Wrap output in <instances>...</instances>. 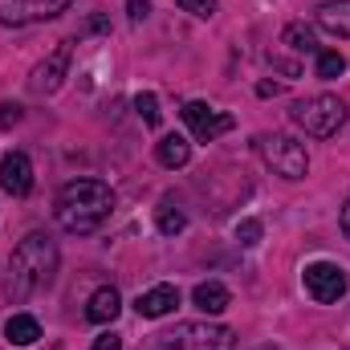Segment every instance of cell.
<instances>
[{"label": "cell", "mask_w": 350, "mask_h": 350, "mask_svg": "<svg viewBox=\"0 0 350 350\" xmlns=\"http://www.w3.org/2000/svg\"><path fill=\"white\" fill-rule=\"evenodd\" d=\"M257 155H261L281 179H306V172H310L306 147H301L297 139H289V135H261V139H257Z\"/></svg>", "instance_id": "5"}, {"label": "cell", "mask_w": 350, "mask_h": 350, "mask_svg": "<svg viewBox=\"0 0 350 350\" xmlns=\"http://www.w3.org/2000/svg\"><path fill=\"white\" fill-rule=\"evenodd\" d=\"M135 110H139V118H143L147 126H159V122H163V114H159V98H155V94H139V98H135Z\"/></svg>", "instance_id": "20"}, {"label": "cell", "mask_w": 350, "mask_h": 350, "mask_svg": "<svg viewBox=\"0 0 350 350\" xmlns=\"http://www.w3.org/2000/svg\"><path fill=\"white\" fill-rule=\"evenodd\" d=\"M289 118H293L306 135H314V139H330V135H338L342 122H347V102L334 98V94H314V98L293 102Z\"/></svg>", "instance_id": "3"}, {"label": "cell", "mask_w": 350, "mask_h": 350, "mask_svg": "<svg viewBox=\"0 0 350 350\" xmlns=\"http://www.w3.org/2000/svg\"><path fill=\"white\" fill-rule=\"evenodd\" d=\"M183 224H187V216L175 208L172 200H159V208H155V228H159L163 237H175V232H183Z\"/></svg>", "instance_id": "18"}, {"label": "cell", "mask_w": 350, "mask_h": 350, "mask_svg": "<svg viewBox=\"0 0 350 350\" xmlns=\"http://www.w3.org/2000/svg\"><path fill=\"white\" fill-rule=\"evenodd\" d=\"M261 220H241V224H237V241H241V245H249V249H253V245H261Z\"/></svg>", "instance_id": "22"}, {"label": "cell", "mask_w": 350, "mask_h": 350, "mask_svg": "<svg viewBox=\"0 0 350 350\" xmlns=\"http://www.w3.org/2000/svg\"><path fill=\"white\" fill-rule=\"evenodd\" d=\"M118 310H122V297H118V289L114 285H102V289H94V297L86 301V318L94 326H106V322H114L118 318Z\"/></svg>", "instance_id": "12"}, {"label": "cell", "mask_w": 350, "mask_h": 350, "mask_svg": "<svg viewBox=\"0 0 350 350\" xmlns=\"http://www.w3.org/2000/svg\"><path fill=\"white\" fill-rule=\"evenodd\" d=\"M175 306H179V289L175 285H155V289L139 293V301H135L139 318H167Z\"/></svg>", "instance_id": "11"}, {"label": "cell", "mask_w": 350, "mask_h": 350, "mask_svg": "<svg viewBox=\"0 0 350 350\" xmlns=\"http://www.w3.org/2000/svg\"><path fill=\"white\" fill-rule=\"evenodd\" d=\"M114 208V191L102 179H70L57 200H53V216L66 232L74 237H90Z\"/></svg>", "instance_id": "1"}, {"label": "cell", "mask_w": 350, "mask_h": 350, "mask_svg": "<svg viewBox=\"0 0 350 350\" xmlns=\"http://www.w3.org/2000/svg\"><path fill=\"white\" fill-rule=\"evenodd\" d=\"M70 0H0V25H37L66 12Z\"/></svg>", "instance_id": "8"}, {"label": "cell", "mask_w": 350, "mask_h": 350, "mask_svg": "<svg viewBox=\"0 0 350 350\" xmlns=\"http://www.w3.org/2000/svg\"><path fill=\"white\" fill-rule=\"evenodd\" d=\"M183 122H187V131H191L196 143H212L224 131H232V114H220L208 102H187L183 106Z\"/></svg>", "instance_id": "7"}, {"label": "cell", "mask_w": 350, "mask_h": 350, "mask_svg": "<svg viewBox=\"0 0 350 350\" xmlns=\"http://www.w3.org/2000/svg\"><path fill=\"white\" fill-rule=\"evenodd\" d=\"M338 74H347V57H342L338 49H318V78L330 82V78H338Z\"/></svg>", "instance_id": "19"}, {"label": "cell", "mask_w": 350, "mask_h": 350, "mask_svg": "<svg viewBox=\"0 0 350 350\" xmlns=\"http://www.w3.org/2000/svg\"><path fill=\"white\" fill-rule=\"evenodd\" d=\"M318 29H326L330 37L350 41V0H326L318 8Z\"/></svg>", "instance_id": "13"}, {"label": "cell", "mask_w": 350, "mask_h": 350, "mask_svg": "<svg viewBox=\"0 0 350 350\" xmlns=\"http://www.w3.org/2000/svg\"><path fill=\"white\" fill-rule=\"evenodd\" d=\"M147 12H151V4L147 0H131V21L139 25V21H147Z\"/></svg>", "instance_id": "25"}, {"label": "cell", "mask_w": 350, "mask_h": 350, "mask_svg": "<svg viewBox=\"0 0 350 350\" xmlns=\"http://www.w3.org/2000/svg\"><path fill=\"white\" fill-rule=\"evenodd\" d=\"M4 338H8V347H33L41 338V322L33 314H12L4 322Z\"/></svg>", "instance_id": "14"}, {"label": "cell", "mask_w": 350, "mask_h": 350, "mask_svg": "<svg viewBox=\"0 0 350 350\" xmlns=\"http://www.w3.org/2000/svg\"><path fill=\"white\" fill-rule=\"evenodd\" d=\"M342 232H347V241H350V200L342 204Z\"/></svg>", "instance_id": "26"}, {"label": "cell", "mask_w": 350, "mask_h": 350, "mask_svg": "<svg viewBox=\"0 0 350 350\" xmlns=\"http://www.w3.org/2000/svg\"><path fill=\"white\" fill-rule=\"evenodd\" d=\"M57 273V245L45 237V232H29L16 253H12V265H8V297L25 301L33 297L37 289H45Z\"/></svg>", "instance_id": "2"}, {"label": "cell", "mask_w": 350, "mask_h": 350, "mask_svg": "<svg viewBox=\"0 0 350 350\" xmlns=\"http://www.w3.org/2000/svg\"><path fill=\"white\" fill-rule=\"evenodd\" d=\"M301 285L314 301L322 306H334L338 297H347V269L334 261H314L301 269Z\"/></svg>", "instance_id": "6"}, {"label": "cell", "mask_w": 350, "mask_h": 350, "mask_svg": "<svg viewBox=\"0 0 350 350\" xmlns=\"http://www.w3.org/2000/svg\"><path fill=\"white\" fill-rule=\"evenodd\" d=\"M183 12H191V16H200V21H212L216 16V0H175Z\"/></svg>", "instance_id": "21"}, {"label": "cell", "mask_w": 350, "mask_h": 350, "mask_svg": "<svg viewBox=\"0 0 350 350\" xmlns=\"http://www.w3.org/2000/svg\"><path fill=\"white\" fill-rule=\"evenodd\" d=\"M191 301H196L204 314H224L232 297H228V289H224L220 281H200V285L191 289Z\"/></svg>", "instance_id": "16"}, {"label": "cell", "mask_w": 350, "mask_h": 350, "mask_svg": "<svg viewBox=\"0 0 350 350\" xmlns=\"http://www.w3.org/2000/svg\"><path fill=\"white\" fill-rule=\"evenodd\" d=\"M21 110H25L21 102H0V126H4V131L16 126V122H21Z\"/></svg>", "instance_id": "23"}, {"label": "cell", "mask_w": 350, "mask_h": 350, "mask_svg": "<svg viewBox=\"0 0 350 350\" xmlns=\"http://www.w3.org/2000/svg\"><path fill=\"white\" fill-rule=\"evenodd\" d=\"M159 350H237V334L216 322H175L159 334Z\"/></svg>", "instance_id": "4"}, {"label": "cell", "mask_w": 350, "mask_h": 350, "mask_svg": "<svg viewBox=\"0 0 350 350\" xmlns=\"http://www.w3.org/2000/svg\"><path fill=\"white\" fill-rule=\"evenodd\" d=\"M155 159L163 163V167H187V159H191V143L183 139V135H163L159 143H155Z\"/></svg>", "instance_id": "15"}, {"label": "cell", "mask_w": 350, "mask_h": 350, "mask_svg": "<svg viewBox=\"0 0 350 350\" xmlns=\"http://www.w3.org/2000/svg\"><path fill=\"white\" fill-rule=\"evenodd\" d=\"M281 41H285L293 53H318V37H314V29H310V25H285Z\"/></svg>", "instance_id": "17"}, {"label": "cell", "mask_w": 350, "mask_h": 350, "mask_svg": "<svg viewBox=\"0 0 350 350\" xmlns=\"http://www.w3.org/2000/svg\"><path fill=\"white\" fill-rule=\"evenodd\" d=\"M90 350H122V342H118L114 334H98V338H94V347H90Z\"/></svg>", "instance_id": "24"}, {"label": "cell", "mask_w": 350, "mask_h": 350, "mask_svg": "<svg viewBox=\"0 0 350 350\" xmlns=\"http://www.w3.org/2000/svg\"><path fill=\"white\" fill-rule=\"evenodd\" d=\"M0 187L8 196H29L33 191V163H29V155L12 151V155L0 159Z\"/></svg>", "instance_id": "10"}, {"label": "cell", "mask_w": 350, "mask_h": 350, "mask_svg": "<svg viewBox=\"0 0 350 350\" xmlns=\"http://www.w3.org/2000/svg\"><path fill=\"white\" fill-rule=\"evenodd\" d=\"M70 53H74V45H70V41H62V45H57V49H53V53H49L33 74H29V90H33V94H41V98H45V94H53V90L62 86L66 70H70Z\"/></svg>", "instance_id": "9"}]
</instances>
